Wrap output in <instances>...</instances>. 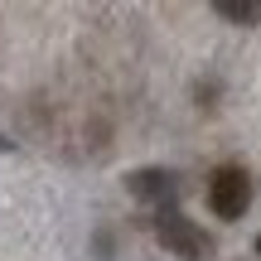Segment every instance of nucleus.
I'll list each match as a JSON object with an SVG mask.
<instances>
[{
    "mask_svg": "<svg viewBox=\"0 0 261 261\" xmlns=\"http://www.w3.org/2000/svg\"><path fill=\"white\" fill-rule=\"evenodd\" d=\"M126 189L140 198V203H150L155 213H165V208H174V198H179V174L174 169H130Z\"/></svg>",
    "mask_w": 261,
    "mask_h": 261,
    "instance_id": "7ed1b4c3",
    "label": "nucleus"
},
{
    "mask_svg": "<svg viewBox=\"0 0 261 261\" xmlns=\"http://www.w3.org/2000/svg\"><path fill=\"white\" fill-rule=\"evenodd\" d=\"M256 256H261V237H256Z\"/></svg>",
    "mask_w": 261,
    "mask_h": 261,
    "instance_id": "423d86ee",
    "label": "nucleus"
},
{
    "mask_svg": "<svg viewBox=\"0 0 261 261\" xmlns=\"http://www.w3.org/2000/svg\"><path fill=\"white\" fill-rule=\"evenodd\" d=\"M208 208H213L218 218H227V223H237V218L252 208V174H247L242 165L213 169V179H208Z\"/></svg>",
    "mask_w": 261,
    "mask_h": 261,
    "instance_id": "f03ea898",
    "label": "nucleus"
},
{
    "mask_svg": "<svg viewBox=\"0 0 261 261\" xmlns=\"http://www.w3.org/2000/svg\"><path fill=\"white\" fill-rule=\"evenodd\" d=\"M0 150H10V140H5V136H0Z\"/></svg>",
    "mask_w": 261,
    "mask_h": 261,
    "instance_id": "39448f33",
    "label": "nucleus"
},
{
    "mask_svg": "<svg viewBox=\"0 0 261 261\" xmlns=\"http://www.w3.org/2000/svg\"><path fill=\"white\" fill-rule=\"evenodd\" d=\"M155 237H160V247L174 252L179 261H208L213 256V237H208L189 213H179V208L155 213Z\"/></svg>",
    "mask_w": 261,
    "mask_h": 261,
    "instance_id": "f257e3e1",
    "label": "nucleus"
},
{
    "mask_svg": "<svg viewBox=\"0 0 261 261\" xmlns=\"http://www.w3.org/2000/svg\"><path fill=\"white\" fill-rule=\"evenodd\" d=\"M213 15L227 24H261V0H218Z\"/></svg>",
    "mask_w": 261,
    "mask_h": 261,
    "instance_id": "20e7f679",
    "label": "nucleus"
}]
</instances>
